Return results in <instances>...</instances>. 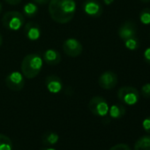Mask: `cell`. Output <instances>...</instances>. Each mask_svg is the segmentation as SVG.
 Segmentation results:
<instances>
[{"label": "cell", "mask_w": 150, "mask_h": 150, "mask_svg": "<svg viewBox=\"0 0 150 150\" xmlns=\"http://www.w3.org/2000/svg\"><path fill=\"white\" fill-rule=\"evenodd\" d=\"M59 140V136L57 132L52 131L45 132L42 137V142L46 146H51L56 145Z\"/></svg>", "instance_id": "obj_14"}, {"label": "cell", "mask_w": 150, "mask_h": 150, "mask_svg": "<svg viewBox=\"0 0 150 150\" xmlns=\"http://www.w3.org/2000/svg\"><path fill=\"white\" fill-rule=\"evenodd\" d=\"M141 95L145 98H150V83H146L142 86L140 90Z\"/></svg>", "instance_id": "obj_21"}, {"label": "cell", "mask_w": 150, "mask_h": 150, "mask_svg": "<svg viewBox=\"0 0 150 150\" xmlns=\"http://www.w3.org/2000/svg\"><path fill=\"white\" fill-rule=\"evenodd\" d=\"M142 127L146 131V132L150 133V117H146L142 122Z\"/></svg>", "instance_id": "obj_23"}, {"label": "cell", "mask_w": 150, "mask_h": 150, "mask_svg": "<svg viewBox=\"0 0 150 150\" xmlns=\"http://www.w3.org/2000/svg\"><path fill=\"white\" fill-rule=\"evenodd\" d=\"M2 43H3V36H2L1 33H0V46L2 45Z\"/></svg>", "instance_id": "obj_29"}, {"label": "cell", "mask_w": 150, "mask_h": 150, "mask_svg": "<svg viewBox=\"0 0 150 150\" xmlns=\"http://www.w3.org/2000/svg\"><path fill=\"white\" fill-rule=\"evenodd\" d=\"M45 85L48 91L51 94H58L64 88L63 81L57 75H49L45 80Z\"/></svg>", "instance_id": "obj_11"}, {"label": "cell", "mask_w": 150, "mask_h": 150, "mask_svg": "<svg viewBox=\"0 0 150 150\" xmlns=\"http://www.w3.org/2000/svg\"><path fill=\"white\" fill-rule=\"evenodd\" d=\"M139 21L144 25H150V8L143 9L139 15Z\"/></svg>", "instance_id": "obj_20"}, {"label": "cell", "mask_w": 150, "mask_h": 150, "mask_svg": "<svg viewBox=\"0 0 150 150\" xmlns=\"http://www.w3.org/2000/svg\"><path fill=\"white\" fill-rule=\"evenodd\" d=\"M141 2H143V3H149L150 2V0H140Z\"/></svg>", "instance_id": "obj_30"}, {"label": "cell", "mask_w": 150, "mask_h": 150, "mask_svg": "<svg viewBox=\"0 0 150 150\" xmlns=\"http://www.w3.org/2000/svg\"><path fill=\"white\" fill-rule=\"evenodd\" d=\"M102 1L105 4V5H107V6H110V5H111L115 0H102Z\"/></svg>", "instance_id": "obj_27"}, {"label": "cell", "mask_w": 150, "mask_h": 150, "mask_svg": "<svg viewBox=\"0 0 150 150\" xmlns=\"http://www.w3.org/2000/svg\"><path fill=\"white\" fill-rule=\"evenodd\" d=\"M23 32H24L25 36L30 41L38 40L41 36V34H42L39 25L36 24L35 22H32V21L25 24L24 28H23Z\"/></svg>", "instance_id": "obj_12"}, {"label": "cell", "mask_w": 150, "mask_h": 150, "mask_svg": "<svg viewBox=\"0 0 150 150\" xmlns=\"http://www.w3.org/2000/svg\"><path fill=\"white\" fill-rule=\"evenodd\" d=\"M125 112H126V110H125V106L122 104H119V103L113 104L109 109L110 117L114 119H118V118L123 117L125 115Z\"/></svg>", "instance_id": "obj_15"}, {"label": "cell", "mask_w": 150, "mask_h": 150, "mask_svg": "<svg viewBox=\"0 0 150 150\" xmlns=\"http://www.w3.org/2000/svg\"><path fill=\"white\" fill-rule=\"evenodd\" d=\"M42 59L46 64L50 65H57L61 61V55L57 50L53 49H49L44 51Z\"/></svg>", "instance_id": "obj_13"}, {"label": "cell", "mask_w": 150, "mask_h": 150, "mask_svg": "<svg viewBox=\"0 0 150 150\" xmlns=\"http://www.w3.org/2000/svg\"><path fill=\"white\" fill-rule=\"evenodd\" d=\"M134 150H150V135L140 137L134 144Z\"/></svg>", "instance_id": "obj_16"}, {"label": "cell", "mask_w": 150, "mask_h": 150, "mask_svg": "<svg viewBox=\"0 0 150 150\" xmlns=\"http://www.w3.org/2000/svg\"><path fill=\"white\" fill-rule=\"evenodd\" d=\"M117 82H118L117 75L111 71H106L103 73H102L98 80L99 86L106 90L113 89L117 86Z\"/></svg>", "instance_id": "obj_8"}, {"label": "cell", "mask_w": 150, "mask_h": 150, "mask_svg": "<svg viewBox=\"0 0 150 150\" xmlns=\"http://www.w3.org/2000/svg\"><path fill=\"white\" fill-rule=\"evenodd\" d=\"M83 12L90 17L98 18L103 14V8L98 0H86L82 5Z\"/></svg>", "instance_id": "obj_9"}, {"label": "cell", "mask_w": 150, "mask_h": 150, "mask_svg": "<svg viewBox=\"0 0 150 150\" xmlns=\"http://www.w3.org/2000/svg\"><path fill=\"white\" fill-rule=\"evenodd\" d=\"M37 13H38V7L36 4L34 2H28L23 7V15L28 18L35 17L37 14Z\"/></svg>", "instance_id": "obj_17"}, {"label": "cell", "mask_w": 150, "mask_h": 150, "mask_svg": "<svg viewBox=\"0 0 150 150\" xmlns=\"http://www.w3.org/2000/svg\"><path fill=\"white\" fill-rule=\"evenodd\" d=\"M76 13V3L74 0H50L49 13L51 19L59 24L70 22Z\"/></svg>", "instance_id": "obj_1"}, {"label": "cell", "mask_w": 150, "mask_h": 150, "mask_svg": "<svg viewBox=\"0 0 150 150\" xmlns=\"http://www.w3.org/2000/svg\"><path fill=\"white\" fill-rule=\"evenodd\" d=\"M5 1L9 4V5H12V6H16L18 4H20L21 2V0H5Z\"/></svg>", "instance_id": "obj_26"}, {"label": "cell", "mask_w": 150, "mask_h": 150, "mask_svg": "<svg viewBox=\"0 0 150 150\" xmlns=\"http://www.w3.org/2000/svg\"><path fill=\"white\" fill-rule=\"evenodd\" d=\"M2 13V4L0 3V13Z\"/></svg>", "instance_id": "obj_31"}, {"label": "cell", "mask_w": 150, "mask_h": 150, "mask_svg": "<svg viewBox=\"0 0 150 150\" xmlns=\"http://www.w3.org/2000/svg\"><path fill=\"white\" fill-rule=\"evenodd\" d=\"M6 84L7 88L13 91H21L25 86L23 74L17 71L10 72L6 78Z\"/></svg>", "instance_id": "obj_6"}, {"label": "cell", "mask_w": 150, "mask_h": 150, "mask_svg": "<svg viewBox=\"0 0 150 150\" xmlns=\"http://www.w3.org/2000/svg\"><path fill=\"white\" fill-rule=\"evenodd\" d=\"M63 50L67 56L71 57H76L82 53L83 47L81 42L77 39L68 38L63 43Z\"/></svg>", "instance_id": "obj_7"}, {"label": "cell", "mask_w": 150, "mask_h": 150, "mask_svg": "<svg viewBox=\"0 0 150 150\" xmlns=\"http://www.w3.org/2000/svg\"><path fill=\"white\" fill-rule=\"evenodd\" d=\"M89 110L97 117H105L109 113V104L102 96H95L88 103Z\"/></svg>", "instance_id": "obj_5"}, {"label": "cell", "mask_w": 150, "mask_h": 150, "mask_svg": "<svg viewBox=\"0 0 150 150\" xmlns=\"http://www.w3.org/2000/svg\"><path fill=\"white\" fill-rule=\"evenodd\" d=\"M13 142L11 139L5 135L0 133V150H13Z\"/></svg>", "instance_id": "obj_18"}, {"label": "cell", "mask_w": 150, "mask_h": 150, "mask_svg": "<svg viewBox=\"0 0 150 150\" xmlns=\"http://www.w3.org/2000/svg\"><path fill=\"white\" fill-rule=\"evenodd\" d=\"M43 59L38 54H28L21 62V69L23 76L27 79H34L40 73L42 68Z\"/></svg>", "instance_id": "obj_2"}, {"label": "cell", "mask_w": 150, "mask_h": 150, "mask_svg": "<svg viewBox=\"0 0 150 150\" xmlns=\"http://www.w3.org/2000/svg\"><path fill=\"white\" fill-rule=\"evenodd\" d=\"M41 150H57L54 147H50V146H46V147H42Z\"/></svg>", "instance_id": "obj_28"}, {"label": "cell", "mask_w": 150, "mask_h": 150, "mask_svg": "<svg viewBox=\"0 0 150 150\" xmlns=\"http://www.w3.org/2000/svg\"><path fill=\"white\" fill-rule=\"evenodd\" d=\"M117 97L126 105H134L139 100V93L133 87H122L117 91Z\"/></svg>", "instance_id": "obj_4"}, {"label": "cell", "mask_w": 150, "mask_h": 150, "mask_svg": "<svg viewBox=\"0 0 150 150\" xmlns=\"http://www.w3.org/2000/svg\"><path fill=\"white\" fill-rule=\"evenodd\" d=\"M110 150H132V149L127 144L120 143V144H117V145L111 146L110 148Z\"/></svg>", "instance_id": "obj_22"}, {"label": "cell", "mask_w": 150, "mask_h": 150, "mask_svg": "<svg viewBox=\"0 0 150 150\" xmlns=\"http://www.w3.org/2000/svg\"><path fill=\"white\" fill-rule=\"evenodd\" d=\"M50 0H33V2L37 4V5H40V6H43V5H47L50 3Z\"/></svg>", "instance_id": "obj_25"}, {"label": "cell", "mask_w": 150, "mask_h": 150, "mask_svg": "<svg viewBox=\"0 0 150 150\" xmlns=\"http://www.w3.org/2000/svg\"><path fill=\"white\" fill-rule=\"evenodd\" d=\"M124 42H125V47L130 50H136L137 49L139 48V41L136 36L131 37Z\"/></svg>", "instance_id": "obj_19"}, {"label": "cell", "mask_w": 150, "mask_h": 150, "mask_svg": "<svg viewBox=\"0 0 150 150\" xmlns=\"http://www.w3.org/2000/svg\"><path fill=\"white\" fill-rule=\"evenodd\" d=\"M136 33L137 26L133 21H125L120 26L118 29V35L123 41L136 36Z\"/></svg>", "instance_id": "obj_10"}, {"label": "cell", "mask_w": 150, "mask_h": 150, "mask_svg": "<svg viewBox=\"0 0 150 150\" xmlns=\"http://www.w3.org/2000/svg\"><path fill=\"white\" fill-rule=\"evenodd\" d=\"M3 26L11 31L20 30L25 23L24 15L17 11H11L6 13L2 18Z\"/></svg>", "instance_id": "obj_3"}, {"label": "cell", "mask_w": 150, "mask_h": 150, "mask_svg": "<svg viewBox=\"0 0 150 150\" xmlns=\"http://www.w3.org/2000/svg\"><path fill=\"white\" fill-rule=\"evenodd\" d=\"M144 60L146 61V63L150 64V47L147 48L144 52Z\"/></svg>", "instance_id": "obj_24"}]
</instances>
